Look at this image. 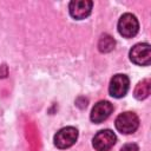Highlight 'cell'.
<instances>
[{"label":"cell","mask_w":151,"mask_h":151,"mask_svg":"<svg viewBox=\"0 0 151 151\" xmlns=\"http://www.w3.org/2000/svg\"><path fill=\"white\" fill-rule=\"evenodd\" d=\"M114 126L116 129L124 134H131L136 132V130L139 126V118L134 112H123L120 113L116 120H114Z\"/></svg>","instance_id":"cell-1"},{"label":"cell","mask_w":151,"mask_h":151,"mask_svg":"<svg viewBox=\"0 0 151 151\" xmlns=\"http://www.w3.org/2000/svg\"><path fill=\"white\" fill-rule=\"evenodd\" d=\"M130 60L138 66H147L151 64V46L147 42H139L132 46L129 53Z\"/></svg>","instance_id":"cell-2"},{"label":"cell","mask_w":151,"mask_h":151,"mask_svg":"<svg viewBox=\"0 0 151 151\" xmlns=\"http://www.w3.org/2000/svg\"><path fill=\"white\" fill-rule=\"evenodd\" d=\"M117 28L119 34L124 38H133L139 31L138 19L131 13H125L119 18Z\"/></svg>","instance_id":"cell-3"},{"label":"cell","mask_w":151,"mask_h":151,"mask_svg":"<svg viewBox=\"0 0 151 151\" xmlns=\"http://www.w3.org/2000/svg\"><path fill=\"white\" fill-rule=\"evenodd\" d=\"M78 139V130L73 126H66L60 129L53 138L54 145L58 149H68Z\"/></svg>","instance_id":"cell-4"},{"label":"cell","mask_w":151,"mask_h":151,"mask_svg":"<svg viewBox=\"0 0 151 151\" xmlns=\"http://www.w3.org/2000/svg\"><path fill=\"white\" fill-rule=\"evenodd\" d=\"M130 88V79L126 74H114L111 80H110V85H109V92L110 96H112L113 98H123L127 91Z\"/></svg>","instance_id":"cell-5"},{"label":"cell","mask_w":151,"mask_h":151,"mask_svg":"<svg viewBox=\"0 0 151 151\" xmlns=\"http://www.w3.org/2000/svg\"><path fill=\"white\" fill-rule=\"evenodd\" d=\"M117 137L113 131L105 129L96 133L92 139V145L97 151H109L116 144Z\"/></svg>","instance_id":"cell-6"},{"label":"cell","mask_w":151,"mask_h":151,"mask_svg":"<svg viewBox=\"0 0 151 151\" xmlns=\"http://www.w3.org/2000/svg\"><path fill=\"white\" fill-rule=\"evenodd\" d=\"M93 2L91 0H72L68 4L70 15L76 20L87 18L92 12Z\"/></svg>","instance_id":"cell-7"},{"label":"cell","mask_w":151,"mask_h":151,"mask_svg":"<svg viewBox=\"0 0 151 151\" xmlns=\"http://www.w3.org/2000/svg\"><path fill=\"white\" fill-rule=\"evenodd\" d=\"M113 111V105L107 101V100H100L97 104H94V106L91 110V114L90 118L93 123L96 124H100L104 120H106L111 113Z\"/></svg>","instance_id":"cell-8"},{"label":"cell","mask_w":151,"mask_h":151,"mask_svg":"<svg viewBox=\"0 0 151 151\" xmlns=\"http://www.w3.org/2000/svg\"><path fill=\"white\" fill-rule=\"evenodd\" d=\"M151 92V80L150 79H143L142 81H139L133 91V96L136 99L138 100H143L146 99L149 97Z\"/></svg>","instance_id":"cell-9"},{"label":"cell","mask_w":151,"mask_h":151,"mask_svg":"<svg viewBox=\"0 0 151 151\" xmlns=\"http://www.w3.org/2000/svg\"><path fill=\"white\" fill-rule=\"evenodd\" d=\"M116 46V40L110 34H103L99 38L98 41V50L101 53H109L111 52Z\"/></svg>","instance_id":"cell-10"},{"label":"cell","mask_w":151,"mask_h":151,"mask_svg":"<svg viewBox=\"0 0 151 151\" xmlns=\"http://www.w3.org/2000/svg\"><path fill=\"white\" fill-rule=\"evenodd\" d=\"M119 151H139V147L134 143H129V144H125L124 146H122V149Z\"/></svg>","instance_id":"cell-11"}]
</instances>
